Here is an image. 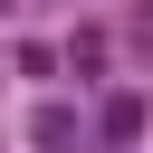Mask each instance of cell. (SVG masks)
<instances>
[{
  "mask_svg": "<svg viewBox=\"0 0 153 153\" xmlns=\"http://www.w3.org/2000/svg\"><path fill=\"white\" fill-rule=\"evenodd\" d=\"M105 134L134 143V134H143V96H115V105H105Z\"/></svg>",
  "mask_w": 153,
  "mask_h": 153,
  "instance_id": "obj_1",
  "label": "cell"
}]
</instances>
